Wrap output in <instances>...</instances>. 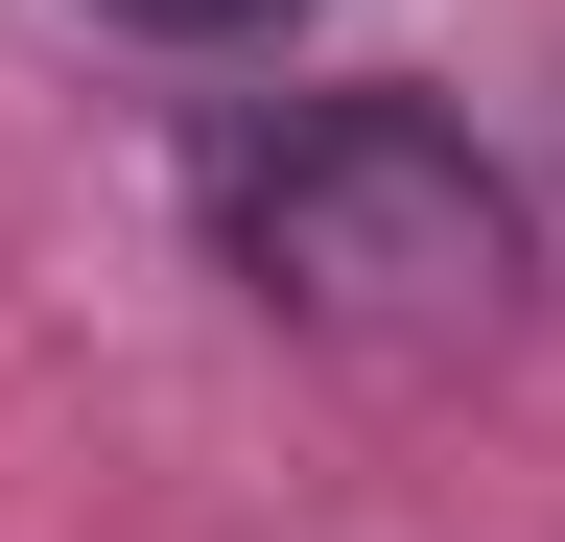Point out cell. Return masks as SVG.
Here are the masks:
<instances>
[{"label": "cell", "mask_w": 565, "mask_h": 542, "mask_svg": "<svg viewBox=\"0 0 565 542\" xmlns=\"http://www.w3.org/2000/svg\"><path fill=\"white\" fill-rule=\"evenodd\" d=\"M236 259L307 330H471L494 284H519V189H494L448 118L330 95V118H282V142L236 166Z\"/></svg>", "instance_id": "obj_1"}, {"label": "cell", "mask_w": 565, "mask_h": 542, "mask_svg": "<svg viewBox=\"0 0 565 542\" xmlns=\"http://www.w3.org/2000/svg\"><path fill=\"white\" fill-rule=\"evenodd\" d=\"M95 24H141V47H259L282 0H95Z\"/></svg>", "instance_id": "obj_2"}]
</instances>
